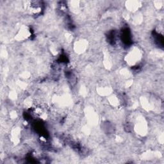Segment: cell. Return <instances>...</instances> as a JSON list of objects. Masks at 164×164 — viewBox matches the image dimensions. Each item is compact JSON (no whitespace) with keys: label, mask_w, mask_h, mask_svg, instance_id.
<instances>
[{"label":"cell","mask_w":164,"mask_h":164,"mask_svg":"<svg viewBox=\"0 0 164 164\" xmlns=\"http://www.w3.org/2000/svg\"><path fill=\"white\" fill-rule=\"evenodd\" d=\"M141 58L140 51L137 48L131 50L126 56V61L130 65H135Z\"/></svg>","instance_id":"obj_1"},{"label":"cell","mask_w":164,"mask_h":164,"mask_svg":"<svg viewBox=\"0 0 164 164\" xmlns=\"http://www.w3.org/2000/svg\"><path fill=\"white\" fill-rule=\"evenodd\" d=\"M130 4L129 5V8L131 9V10H135L137 8H138V7L139 6H138V3H137V2H130Z\"/></svg>","instance_id":"obj_2"}]
</instances>
